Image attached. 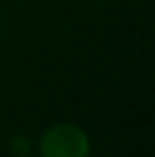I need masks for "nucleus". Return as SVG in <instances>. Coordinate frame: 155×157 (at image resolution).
Masks as SVG:
<instances>
[{"instance_id":"1","label":"nucleus","mask_w":155,"mask_h":157,"mask_svg":"<svg viewBox=\"0 0 155 157\" xmlns=\"http://www.w3.org/2000/svg\"><path fill=\"white\" fill-rule=\"evenodd\" d=\"M42 157H88L89 139L82 128L70 122H60L47 128L40 137Z\"/></svg>"},{"instance_id":"2","label":"nucleus","mask_w":155,"mask_h":157,"mask_svg":"<svg viewBox=\"0 0 155 157\" xmlns=\"http://www.w3.org/2000/svg\"><path fill=\"white\" fill-rule=\"evenodd\" d=\"M11 148H13V152H15L17 155H24V154L29 152V143H28V139H24V137L18 135V137H15Z\"/></svg>"}]
</instances>
